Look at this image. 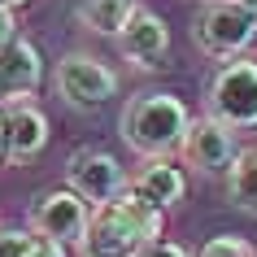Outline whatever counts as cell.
<instances>
[{"label":"cell","mask_w":257,"mask_h":257,"mask_svg":"<svg viewBox=\"0 0 257 257\" xmlns=\"http://www.w3.org/2000/svg\"><path fill=\"white\" fill-rule=\"evenodd\" d=\"M162 209L149 205L144 196L126 188L118 201L96 205L87 235L79 240L83 257H136V248H144L149 240H162Z\"/></svg>","instance_id":"obj_1"},{"label":"cell","mask_w":257,"mask_h":257,"mask_svg":"<svg viewBox=\"0 0 257 257\" xmlns=\"http://www.w3.org/2000/svg\"><path fill=\"white\" fill-rule=\"evenodd\" d=\"M188 126H192V113L175 92H140L118 113L122 144L140 157H149V162L153 157H175L183 149Z\"/></svg>","instance_id":"obj_2"},{"label":"cell","mask_w":257,"mask_h":257,"mask_svg":"<svg viewBox=\"0 0 257 257\" xmlns=\"http://www.w3.org/2000/svg\"><path fill=\"white\" fill-rule=\"evenodd\" d=\"M192 44L214 61H235L257 44V14L231 0H205L192 18Z\"/></svg>","instance_id":"obj_3"},{"label":"cell","mask_w":257,"mask_h":257,"mask_svg":"<svg viewBox=\"0 0 257 257\" xmlns=\"http://www.w3.org/2000/svg\"><path fill=\"white\" fill-rule=\"evenodd\" d=\"M205 113L227 122L231 131H257V61H222L205 87Z\"/></svg>","instance_id":"obj_4"},{"label":"cell","mask_w":257,"mask_h":257,"mask_svg":"<svg viewBox=\"0 0 257 257\" xmlns=\"http://www.w3.org/2000/svg\"><path fill=\"white\" fill-rule=\"evenodd\" d=\"M53 92L61 96L70 109L92 113V109L105 105L109 96H118V74H113L100 57L74 48V53L57 57V66H53Z\"/></svg>","instance_id":"obj_5"},{"label":"cell","mask_w":257,"mask_h":257,"mask_svg":"<svg viewBox=\"0 0 257 257\" xmlns=\"http://www.w3.org/2000/svg\"><path fill=\"white\" fill-rule=\"evenodd\" d=\"M87 222H92V205L70 183L66 188H48L31 205V231H40V235H48L57 244H74L79 248V240L87 235Z\"/></svg>","instance_id":"obj_6"},{"label":"cell","mask_w":257,"mask_h":257,"mask_svg":"<svg viewBox=\"0 0 257 257\" xmlns=\"http://www.w3.org/2000/svg\"><path fill=\"white\" fill-rule=\"evenodd\" d=\"M66 183L79 192L92 209H96V205L118 201L122 192L131 188L122 162L113 157V153H105V149H79L74 157H70V166H66Z\"/></svg>","instance_id":"obj_7"},{"label":"cell","mask_w":257,"mask_h":257,"mask_svg":"<svg viewBox=\"0 0 257 257\" xmlns=\"http://www.w3.org/2000/svg\"><path fill=\"white\" fill-rule=\"evenodd\" d=\"M235 153H240L235 149V131H231L227 122H218L214 113H205V118H192L179 157H183L196 175H222V170L235 162Z\"/></svg>","instance_id":"obj_8"},{"label":"cell","mask_w":257,"mask_h":257,"mask_svg":"<svg viewBox=\"0 0 257 257\" xmlns=\"http://www.w3.org/2000/svg\"><path fill=\"white\" fill-rule=\"evenodd\" d=\"M40 83H44V57H40V48H35L27 35H14V40L0 48V105L35 100Z\"/></svg>","instance_id":"obj_9"},{"label":"cell","mask_w":257,"mask_h":257,"mask_svg":"<svg viewBox=\"0 0 257 257\" xmlns=\"http://www.w3.org/2000/svg\"><path fill=\"white\" fill-rule=\"evenodd\" d=\"M118 48L136 70H162L166 57H170V27L162 22V14L136 5L131 22H126L122 35H118Z\"/></svg>","instance_id":"obj_10"},{"label":"cell","mask_w":257,"mask_h":257,"mask_svg":"<svg viewBox=\"0 0 257 257\" xmlns=\"http://www.w3.org/2000/svg\"><path fill=\"white\" fill-rule=\"evenodd\" d=\"M48 136H53V126H48V118L35 100L9 105V113H5V162H14V166L35 162L48 149Z\"/></svg>","instance_id":"obj_11"},{"label":"cell","mask_w":257,"mask_h":257,"mask_svg":"<svg viewBox=\"0 0 257 257\" xmlns=\"http://www.w3.org/2000/svg\"><path fill=\"white\" fill-rule=\"evenodd\" d=\"M131 192H136V196H144L149 205H157V209L166 214V209H175V205L188 196V179H183V170H179L170 157H153V162L136 175Z\"/></svg>","instance_id":"obj_12"},{"label":"cell","mask_w":257,"mask_h":257,"mask_svg":"<svg viewBox=\"0 0 257 257\" xmlns=\"http://www.w3.org/2000/svg\"><path fill=\"white\" fill-rule=\"evenodd\" d=\"M227 205L257 218V149L235 153V162L227 166Z\"/></svg>","instance_id":"obj_13"},{"label":"cell","mask_w":257,"mask_h":257,"mask_svg":"<svg viewBox=\"0 0 257 257\" xmlns=\"http://www.w3.org/2000/svg\"><path fill=\"white\" fill-rule=\"evenodd\" d=\"M131 14H136V0H83L79 5V22L87 31H96V35H113L118 40L122 27L131 22Z\"/></svg>","instance_id":"obj_14"},{"label":"cell","mask_w":257,"mask_h":257,"mask_svg":"<svg viewBox=\"0 0 257 257\" xmlns=\"http://www.w3.org/2000/svg\"><path fill=\"white\" fill-rule=\"evenodd\" d=\"M0 257H66V244L31 227H0Z\"/></svg>","instance_id":"obj_15"},{"label":"cell","mask_w":257,"mask_h":257,"mask_svg":"<svg viewBox=\"0 0 257 257\" xmlns=\"http://www.w3.org/2000/svg\"><path fill=\"white\" fill-rule=\"evenodd\" d=\"M196 257H257V248L244 235H214L196 248Z\"/></svg>","instance_id":"obj_16"},{"label":"cell","mask_w":257,"mask_h":257,"mask_svg":"<svg viewBox=\"0 0 257 257\" xmlns=\"http://www.w3.org/2000/svg\"><path fill=\"white\" fill-rule=\"evenodd\" d=\"M136 257H196V253L175 244V240H149L144 248H136Z\"/></svg>","instance_id":"obj_17"},{"label":"cell","mask_w":257,"mask_h":257,"mask_svg":"<svg viewBox=\"0 0 257 257\" xmlns=\"http://www.w3.org/2000/svg\"><path fill=\"white\" fill-rule=\"evenodd\" d=\"M14 35H18V18L9 14V9H0V48L14 40Z\"/></svg>","instance_id":"obj_18"},{"label":"cell","mask_w":257,"mask_h":257,"mask_svg":"<svg viewBox=\"0 0 257 257\" xmlns=\"http://www.w3.org/2000/svg\"><path fill=\"white\" fill-rule=\"evenodd\" d=\"M22 5H31V0H0V9H9V14H14V9H22Z\"/></svg>","instance_id":"obj_19"},{"label":"cell","mask_w":257,"mask_h":257,"mask_svg":"<svg viewBox=\"0 0 257 257\" xmlns=\"http://www.w3.org/2000/svg\"><path fill=\"white\" fill-rule=\"evenodd\" d=\"M231 5H240V9H248V14H257V0H231Z\"/></svg>","instance_id":"obj_20"},{"label":"cell","mask_w":257,"mask_h":257,"mask_svg":"<svg viewBox=\"0 0 257 257\" xmlns=\"http://www.w3.org/2000/svg\"><path fill=\"white\" fill-rule=\"evenodd\" d=\"M0 162H5V113H0Z\"/></svg>","instance_id":"obj_21"}]
</instances>
